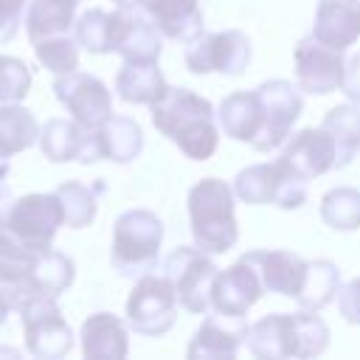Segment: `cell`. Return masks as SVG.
Instances as JSON below:
<instances>
[{
    "instance_id": "cell-27",
    "label": "cell",
    "mask_w": 360,
    "mask_h": 360,
    "mask_svg": "<svg viewBox=\"0 0 360 360\" xmlns=\"http://www.w3.org/2000/svg\"><path fill=\"white\" fill-rule=\"evenodd\" d=\"M39 141V124L20 101L0 104V160H8Z\"/></svg>"
},
{
    "instance_id": "cell-14",
    "label": "cell",
    "mask_w": 360,
    "mask_h": 360,
    "mask_svg": "<svg viewBox=\"0 0 360 360\" xmlns=\"http://www.w3.org/2000/svg\"><path fill=\"white\" fill-rule=\"evenodd\" d=\"M335 163H338V146L326 127H307L295 132L278 158V166L304 183L326 174L329 169H335Z\"/></svg>"
},
{
    "instance_id": "cell-15",
    "label": "cell",
    "mask_w": 360,
    "mask_h": 360,
    "mask_svg": "<svg viewBox=\"0 0 360 360\" xmlns=\"http://www.w3.org/2000/svg\"><path fill=\"white\" fill-rule=\"evenodd\" d=\"M264 284L253 264L239 259L236 264L217 273L211 287V309L225 318H245L248 309L262 298Z\"/></svg>"
},
{
    "instance_id": "cell-19",
    "label": "cell",
    "mask_w": 360,
    "mask_h": 360,
    "mask_svg": "<svg viewBox=\"0 0 360 360\" xmlns=\"http://www.w3.org/2000/svg\"><path fill=\"white\" fill-rule=\"evenodd\" d=\"M248 264L256 267L264 290L295 298L301 292L304 276H307V262L292 253V250H248L242 256Z\"/></svg>"
},
{
    "instance_id": "cell-26",
    "label": "cell",
    "mask_w": 360,
    "mask_h": 360,
    "mask_svg": "<svg viewBox=\"0 0 360 360\" xmlns=\"http://www.w3.org/2000/svg\"><path fill=\"white\" fill-rule=\"evenodd\" d=\"M79 0H28L25 6V31L28 39H45L56 34H68L76 22Z\"/></svg>"
},
{
    "instance_id": "cell-9",
    "label": "cell",
    "mask_w": 360,
    "mask_h": 360,
    "mask_svg": "<svg viewBox=\"0 0 360 360\" xmlns=\"http://www.w3.org/2000/svg\"><path fill=\"white\" fill-rule=\"evenodd\" d=\"M186 68L197 76L202 73H225V76H239L248 62H250V39L236 31H214V34H200L197 39L186 42Z\"/></svg>"
},
{
    "instance_id": "cell-7",
    "label": "cell",
    "mask_w": 360,
    "mask_h": 360,
    "mask_svg": "<svg viewBox=\"0 0 360 360\" xmlns=\"http://www.w3.org/2000/svg\"><path fill=\"white\" fill-rule=\"evenodd\" d=\"M25 352L39 360L65 357L73 349V329L65 321L53 295H39L20 309Z\"/></svg>"
},
{
    "instance_id": "cell-33",
    "label": "cell",
    "mask_w": 360,
    "mask_h": 360,
    "mask_svg": "<svg viewBox=\"0 0 360 360\" xmlns=\"http://www.w3.org/2000/svg\"><path fill=\"white\" fill-rule=\"evenodd\" d=\"M31 45H34L37 62L45 70H51L53 76H65V73H73L79 68V42H76V37L56 34V37L37 39Z\"/></svg>"
},
{
    "instance_id": "cell-1",
    "label": "cell",
    "mask_w": 360,
    "mask_h": 360,
    "mask_svg": "<svg viewBox=\"0 0 360 360\" xmlns=\"http://www.w3.org/2000/svg\"><path fill=\"white\" fill-rule=\"evenodd\" d=\"M152 124L160 135L177 143V149L191 160H208L219 146V127L214 104L188 90L166 84V90L149 104Z\"/></svg>"
},
{
    "instance_id": "cell-37",
    "label": "cell",
    "mask_w": 360,
    "mask_h": 360,
    "mask_svg": "<svg viewBox=\"0 0 360 360\" xmlns=\"http://www.w3.org/2000/svg\"><path fill=\"white\" fill-rule=\"evenodd\" d=\"M338 307H340L343 321L360 326V276L352 278V281H346V284H340V290H338Z\"/></svg>"
},
{
    "instance_id": "cell-4",
    "label": "cell",
    "mask_w": 360,
    "mask_h": 360,
    "mask_svg": "<svg viewBox=\"0 0 360 360\" xmlns=\"http://www.w3.org/2000/svg\"><path fill=\"white\" fill-rule=\"evenodd\" d=\"M62 225H65V214L53 191L25 194L0 211V231L34 253L53 248V236Z\"/></svg>"
},
{
    "instance_id": "cell-23",
    "label": "cell",
    "mask_w": 360,
    "mask_h": 360,
    "mask_svg": "<svg viewBox=\"0 0 360 360\" xmlns=\"http://www.w3.org/2000/svg\"><path fill=\"white\" fill-rule=\"evenodd\" d=\"M217 121L228 138L242 141V143H253L256 135L262 132V124H264L256 90H239V93L225 96L217 107Z\"/></svg>"
},
{
    "instance_id": "cell-5",
    "label": "cell",
    "mask_w": 360,
    "mask_h": 360,
    "mask_svg": "<svg viewBox=\"0 0 360 360\" xmlns=\"http://www.w3.org/2000/svg\"><path fill=\"white\" fill-rule=\"evenodd\" d=\"M219 267L208 259L205 250L194 248H174L163 262V276L172 281L177 304L191 315L211 312V287Z\"/></svg>"
},
{
    "instance_id": "cell-24",
    "label": "cell",
    "mask_w": 360,
    "mask_h": 360,
    "mask_svg": "<svg viewBox=\"0 0 360 360\" xmlns=\"http://www.w3.org/2000/svg\"><path fill=\"white\" fill-rule=\"evenodd\" d=\"M160 51H163V34L138 8H129L115 53H121L124 62H158Z\"/></svg>"
},
{
    "instance_id": "cell-36",
    "label": "cell",
    "mask_w": 360,
    "mask_h": 360,
    "mask_svg": "<svg viewBox=\"0 0 360 360\" xmlns=\"http://www.w3.org/2000/svg\"><path fill=\"white\" fill-rule=\"evenodd\" d=\"M25 0H0V45L11 42L20 22H22V14H25Z\"/></svg>"
},
{
    "instance_id": "cell-17",
    "label": "cell",
    "mask_w": 360,
    "mask_h": 360,
    "mask_svg": "<svg viewBox=\"0 0 360 360\" xmlns=\"http://www.w3.org/2000/svg\"><path fill=\"white\" fill-rule=\"evenodd\" d=\"M250 326L242 323V318H205L202 326L194 332L186 354L191 360H233L239 354V346L248 340Z\"/></svg>"
},
{
    "instance_id": "cell-31",
    "label": "cell",
    "mask_w": 360,
    "mask_h": 360,
    "mask_svg": "<svg viewBox=\"0 0 360 360\" xmlns=\"http://www.w3.org/2000/svg\"><path fill=\"white\" fill-rule=\"evenodd\" d=\"M73 276H76V267H73V259L62 250H42L34 262V281L39 287L42 295H53L59 298L70 284H73Z\"/></svg>"
},
{
    "instance_id": "cell-34",
    "label": "cell",
    "mask_w": 360,
    "mask_h": 360,
    "mask_svg": "<svg viewBox=\"0 0 360 360\" xmlns=\"http://www.w3.org/2000/svg\"><path fill=\"white\" fill-rule=\"evenodd\" d=\"M53 194L62 202V214H65L68 228H87L96 219V194L84 183L68 180V183L56 186Z\"/></svg>"
},
{
    "instance_id": "cell-10",
    "label": "cell",
    "mask_w": 360,
    "mask_h": 360,
    "mask_svg": "<svg viewBox=\"0 0 360 360\" xmlns=\"http://www.w3.org/2000/svg\"><path fill=\"white\" fill-rule=\"evenodd\" d=\"M256 96H259V104H262L264 124H262V132L256 135V141L250 146L256 152H270V149L281 146L290 138L292 124L298 121V115L304 110V98L284 79H270V82L259 84Z\"/></svg>"
},
{
    "instance_id": "cell-29",
    "label": "cell",
    "mask_w": 360,
    "mask_h": 360,
    "mask_svg": "<svg viewBox=\"0 0 360 360\" xmlns=\"http://www.w3.org/2000/svg\"><path fill=\"white\" fill-rule=\"evenodd\" d=\"M84 127H79L73 118H51L39 127V149L48 160L53 163H68V160H79L82 143H84Z\"/></svg>"
},
{
    "instance_id": "cell-3",
    "label": "cell",
    "mask_w": 360,
    "mask_h": 360,
    "mask_svg": "<svg viewBox=\"0 0 360 360\" xmlns=\"http://www.w3.org/2000/svg\"><path fill=\"white\" fill-rule=\"evenodd\" d=\"M163 222L149 208H129L112 225L110 262L121 276H143L158 264Z\"/></svg>"
},
{
    "instance_id": "cell-41",
    "label": "cell",
    "mask_w": 360,
    "mask_h": 360,
    "mask_svg": "<svg viewBox=\"0 0 360 360\" xmlns=\"http://www.w3.org/2000/svg\"><path fill=\"white\" fill-rule=\"evenodd\" d=\"M115 6H121V8H135L138 6V0H112Z\"/></svg>"
},
{
    "instance_id": "cell-22",
    "label": "cell",
    "mask_w": 360,
    "mask_h": 360,
    "mask_svg": "<svg viewBox=\"0 0 360 360\" xmlns=\"http://www.w3.org/2000/svg\"><path fill=\"white\" fill-rule=\"evenodd\" d=\"M129 8L115 6V11H104V8H90L82 17H76L73 22V37L79 42V48L90 51V53H115L118 37L124 31Z\"/></svg>"
},
{
    "instance_id": "cell-18",
    "label": "cell",
    "mask_w": 360,
    "mask_h": 360,
    "mask_svg": "<svg viewBox=\"0 0 360 360\" xmlns=\"http://www.w3.org/2000/svg\"><path fill=\"white\" fill-rule=\"evenodd\" d=\"M163 37L177 42H191L202 34L200 0H138L135 6Z\"/></svg>"
},
{
    "instance_id": "cell-35",
    "label": "cell",
    "mask_w": 360,
    "mask_h": 360,
    "mask_svg": "<svg viewBox=\"0 0 360 360\" xmlns=\"http://www.w3.org/2000/svg\"><path fill=\"white\" fill-rule=\"evenodd\" d=\"M31 90V68L17 56L0 53V104L22 101Z\"/></svg>"
},
{
    "instance_id": "cell-2",
    "label": "cell",
    "mask_w": 360,
    "mask_h": 360,
    "mask_svg": "<svg viewBox=\"0 0 360 360\" xmlns=\"http://www.w3.org/2000/svg\"><path fill=\"white\" fill-rule=\"evenodd\" d=\"M236 194L219 177H202L188 191V222L194 245L205 253H225L239 239L236 222Z\"/></svg>"
},
{
    "instance_id": "cell-32",
    "label": "cell",
    "mask_w": 360,
    "mask_h": 360,
    "mask_svg": "<svg viewBox=\"0 0 360 360\" xmlns=\"http://www.w3.org/2000/svg\"><path fill=\"white\" fill-rule=\"evenodd\" d=\"M321 219L332 231L360 228V191L352 186H338L321 197Z\"/></svg>"
},
{
    "instance_id": "cell-25",
    "label": "cell",
    "mask_w": 360,
    "mask_h": 360,
    "mask_svg": "<svg viewBox=\"0 0 360 360\" xmlns=\"http://www.w3.org/2000/svg\"><path fill=\"white\" fill-rule=\"evenodd\" d=\"M166 90L158 62H124L115 76V93L127 104H152Z\"/></svg>"
},
{
    "instance_id": "cell-30",
    "label": "cell",
    "mask_w": 360,
    "mask_h": 360,
    "mask_svg": "<svg viewBox=\"0 0 360 360\" xmlns=\"http://www.w3.org/2000/svg\"><path fill=\"white\" fill-rule=\"evenodd\" d=\"M332 138H335V146H338V169L352 163L354 155L360 152V104L357 101H349V104H338L326 112L323 124Z\"/></svg>"
},
{
    "instance_id": "cell-39",
    "label": "cell",
    "mask_w": 360,
    "mask_h": 360,
    "mask_svg": "<svg viewBox=\"0 0 360 360\" xmlns=\"http://www.w3.org/2000/svg\"><path fill=\"white\" fill-rule=\"evenodd\" d=\"M6 177H8V160H0V211L11 202V191H8Z\"/></svg>"
},
{
    "instance_id": "cell-16",
    "label": "cell",
    "mask_w": 360,
    "mask_h": 360,
    "mask_svg": "<svg viewBox=\"0 0 360 360\" xmlns=\"http://www.w3.org/2000/svg\"><path fill=\"white\" fill-rule=\"evenodd\" d=\"M248 349L259 360L301 357V335L295 312H273L259 318L248 332Z\"/></svg>"
},
{
    "instance_id": "cell-20",
    "label": "cell",
    "mask_w": 360,
    "mask_h": 360,
    "mask_svg": "<svg viewBox=\"0 0 360 360\" xmlns=\"http://www.w3.org/2000/svg\"><path fill=\"white\" fill-rule=\"evenodd\" d=\"M312 37L335 51L360 39V0H318Z\"/></svg>"
},
{
    "instance_id": "cell-6",
    "label": "cell",
    "mask_w": 360,
    "mask_h": 360,
    "mask_svg": "<svg viewBox=\"0 0 360 360\" xmlns=\"http://www.w3.org/2000/svg\"><path fill=\"white\" fill-rule=\"evenodd\" d=\"M177 321V295L172 281L160 273L138 276L129 298H127V323L138 335L160 338Z\"/></svg>"
},
{
    "instance_id": "cell-28",
    "label": "cell",
    "mask_w": 360,
    "mask_h": 360,
    "mask_svg": "<svg viewBox=\"0 0 360 360\" xmlns=\"http://www.w3.org/2000/svg\"><path fill=\"white\" fill-rule=\"evenodd\" d=\"M338 290H340L338 264L329 259H315V262H307V276H304V284H301V292L295 295V301L301 309L321 312L323 307H329L338 298Z\"/></svg>"
},
{
    "instance_id": "cell-38",
    "label": "cell",
    "mask_w": 360,
    "mask_h": 360,
    "mask_svg": "<svg viewBox=\"0 0 360 360\" xmlns=\"http://www.w3.org/2000/svg\"><path fill=\"white\" fill-rule=\"evenodd\" d=\"M340 90L360 104V53H354L352 59H346V73H343V84Z\"/></svg>"
},
{
    "instance_id": "cell-12",
    "label": "cell",
    "mask_w": 360,
    "mask_h": 360,
    "mask_svg": "<svg viewBox=\"0 0 360 360\" xmlns=\"http://www.w3.org/2000/svg\"><path fill=\"white\" fill-rule=\"evenodd\" d=\"M292 59H295L298 90L312 93V96H326L332 90H340L343 73H346L343 51H335L309 34V37L298 39Z\"/></svg>"
},
{
    "instance_id": "cell-8",
    "label": "cell",
    "mask_w": 360,
    "mask_h": 360,
    "mask_svg": "<svg viewBox=\"0 0 360 360\" xmlns=\"http://www.w3.org/2000/svg\"><path fill=\"white\" fill-rule=\"evenodd\" d=\"M233 194L248 205L273 202L278 208H298L307 200V183L276 163H253L233 180Z\"/></svg>"
},
{
    "instance_id": "cell-11",
    "label": "cell",
    "mask_w": 360,
    "mask_h": 360,
    "mask_svg": "<svg viewBox=\"0 0 360 360\" xmlns=\"http://www.w3.org/2000/svg\"><path fill=\"white\" fill-rule=\"evenodd\" d=\"M53 96L84 129H98L112 115V96L107 84L93 73H65L53 82Z\"/></svg>"
},
{
    "instance_id": "cell-21",
    "label": "cell",
    "mask_w": 360,
    "mask_h": 360,
    "mask_svg": "<svg viewBox=\"0 0 360 360\" xmlns=\"http://www.w3.org/2000/svg\"><path fill=\"white\" fill-rule=\"evenodd\" d=\"M82 354L87 360H124L129 354V329L112 312H96L79 332Z\"/></svg>"
},
{
    "instance_id": "cell-13",
    "label": "cell",
    "mask_w": 360,
    "mask_h": 360,
    "mask_svg": "<svg viewBox=\"0 0 360 360\" xmlns=\"http://www.w3.org/2000/svg\"><path fill=\"white\" fill-rule=\"evenodd\" d=\"M141 149H143V129L138 127V121L129 115H110L98 129L84 132L79 160L82 163H96V160L129 163L141 155Z\"/></svg>"
},
{
    "instance_id": "cell-40",
    "label": "cell",
    "mask_w": 360,
    "mask_h": 360,
    "mask_svg": "<svg viewBox=\"0 0 360 360\" xmlns=\"http://www.w3.org/2000/svg\"><path fill=\"white\" fill-rule=\"evenodd\" d=\"M8 312H11V307H8V304H6V298L0 295V326L6 323V318H8Z\"/></svg>"
}]
</instances>
